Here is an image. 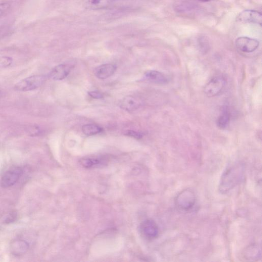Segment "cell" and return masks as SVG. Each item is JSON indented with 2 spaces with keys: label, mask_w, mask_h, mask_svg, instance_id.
Returning a JSON list of instances; mask_svg holds the SVG:
<instances>
[{
  "label": "cell",
  "mask_w": 262,
  "mask_h": 262,
  "mask_svg": "<svg viewBox=\"0 0 262 262\" xmlns=\"http://www.w3.org/2000/svg\"><path fill=\"white\" fill-rule=\"evenodd\" d=\"M245 167L240 163H233L228 166L222 175L219 190L226 194L239 184L244 177Z\"/></svg>",
  "instance_id": "6da1fadb"
},
{
  "label": "cell",
  "mask_w": 262,
  "mask_h": 262,
  "mask_svg": "<svg viewBox=\"0 0 262 262\" xmlns=\"http://www.w3.org/2000/svg\"><path fill=\"white\" fill-rule=\"evenodd\" d=\"M10 8V5L8 3L0 4V17L2 16Z\"/></svg>",
  "instance_id": "44dd1931"
},
{
  "label": "cell",
  "mask_w": 262,
  "mask_h": 262,
  "mask_svg": "<svg viewBox=\"0 0 262 262\" xmlns=\"http://www.w3.org/2000/svg\"><path fill=\"white\" fill-rule=\"evenodd\" d=\"M13 61V59L7 56L0 57V67L6 68L10 66Z\"/></svg>",
  "instance_id": "ac0fdd59"
},
{
  "label": "cell",
  "mask_w": 262,
  "mask_h": 262,
  "mask_svg": "<svg viewBox=\"0 0 262 262\" xmlns=\"http://www.w3.org/2000/svg\"><path fill=\"white\" fill-rule=\"evenodd\" d=\"M236 21L243 23H253L262 26V15L261 12L253 10H245L236 17Z\"/></svg>",
  "instance_id": "ba28073f"
},
{
  "label": "cell",
  "mask_w": 262,
  "mask_h": 262,
  "mask_svg": "<svg viewBox=\"0 0 262 262\" xmlns=\"http://www.w3.org/2000/svg\"><path fill=\"white\" fill-rule=\"evenodd\" d=\"M120 0H88L87 5L92 9H103L114 7Z\"/></svg>",
  "instance_id": "4fadbf2b"
},
{
  "label": "cell",
  "mask_w": 262,
  "mask_h": 262,
  "mask_svg": "<svg viewBox=\"0 0 262 262\" xmlns=\"http://www.w3.org/2000/svg\"><path fill=\"white\" fill-rule=\"evenodd\" d=\"M196 203V196L193 190L187 189L179 193L175 199V204L182 211H189L192 209Z\"/></svg>",
  "instance_id": "7a4b0ae2"
},
{
  "label": "cell",
  "mask_w": 262,
  "mask_h": 262,
  "mask_svg": "<svg viewBox=\"0 0 262 262\" xmlns=\"http://www.w3.org/2000/svg\"><path fill=\"white\" fill-rule=\"evenodd\" d=\"M126 135L138 140L142 139L143 137V134L142 133L134 131H128L126 133Z\"/></svg>",
  "instance_id": "ffe728a7"
},
{
  "label": "cell",
  "mask_w": 262,
  "mask_h": 262,
  "mask_svg": "<svg viewBox=\"0 0 262 262\" xmlns=\"http://www.w3.org/2000/svg\"><path fill=\"white\" fill-rule=\"evenodd\" d=\"M101 161L97 159L86 158L81 160V164L86 168H90L99 165Z\"/></svg>",
  "instance_id": "e0dca14e"
},
{
  "label": "cell",
  "mask_w": 262,
  "mask_h": 262,
  "mask_svg": "<svg viewBox=\"0 0 262 262\" xmlns=\"http://www.w3.org/2000/svg\"><path fill=\"white\" fill-rule=\"evenodd\" d=\"M141 105V101L139 98L132 96H128L122 100L120 107L124 110L131 112L138 109Z\"/></svg>",
  "instance_id": "7c38bea8"
},
{
  "label": "cell",
  "mask_w": 262,
  "mask_h": 262,
  "mask_svg": "<svg viewBox=\"0 0 262 262\" xmlns=\"http://www.w3.org/2000/svg\"><path fill=\"white\" fill-rule=\"evenodd\" d=\"M17 217L18 215L16 212L12 211L4 218L3 222L5 224L11 223L17 220Z\"/></svg>",
  "instance_id": "d6986e66"
},
{
  "label": "cell",
  "mask_w": 262,
  "mask_h": 262,
  "mask_svg": "<svg viewBox=\"0 0 262 262\" xmlns=\"http://www.w3.org/2000/svg\"><path fill=\"white\" fill-rule=\"evenodd\" d=\"M116 70V67L114 65L110 64H103L95 68L94 74L98 79L105 80L112 76Z\"/></svg>",
  "instance_id": "8fae6325"
},
{
  "label": "cell",
  "mask_w": 262,
  "mask_h": 262,
  "mask_svg": "<svg viewBox=\"0 0 262 262\" xmlns=\"http://www.w3.org/2000/svg\"><path fill=\"white\" fill-rule=\"evenodd\" d=\"M259 44L257 40L247 36H240L235 41L236 48L245 53L255 52L259 47Z\"/></svg>",
  "instance_id": "8992f818"
},
{
  "label": "cell",
  "mask_w": 262,
  "mask_h": 262,
  "mask_svg": "<svg viewBox=\"0 0 262 262\" xmlns=\"http://www.w3.org/2000/svg\"><path fill=\"white\" fill-rule=\"evenodd\" d=\"M72 66L67 64H60L52 70L49 77L54 80L61 81L65 79L69 75Z\"/></svg>",
  "instance_id": "9c48e42d"
},
{
  "label": "cell",
  "mask_w": 262,
  "mask_h": 262,
  "mask_svg": "<svg viewBox=\"0 0 262 262\" xmlns=\"http://www.w3.org/2000/svg\"><path fill=\"white\" fill-rule=\"evenodd\" d=\"M226 85L223 77H217L212 79L205 86L204 92L208 97H214L220 93Z\"/></svg>",
  "instance_id": "5b68a950"
},
{
  "label": "cell",
  "mask_w": 262,
  "mask_h": 262,
  "mask_svg": "<svg viewBox=\"0 0 262 262\" xmlns=\"http://www.w3.org/2000/svg\"><path fill=\"white\" fill-rule=\"evenodd\" d=\"M88 94L94 99H101L104 97L103 94L97 91H90Z\"/></svg>",
  "instance_id": "7402d4cb"
},
{
  "label": "cell",
  "mask_w": 262,
  "mask_h": 262,
  "mask_svg": "<svg viewBox=\"0 0 262 262\" xmlns=\"http://www.w3.org/2000/svg\"><path fill=\"white\" fill-rule=\"evenodd\" d=\"M198 1L204 2H207L211 1V0H198Z\"/></svg>",
  "instance_id": "cb8c5ba5"
},
{
  "label": "cell",
  "mask_w": 262,
  "mask_h": 262,
  "mask_svg": "<svg viewBox=\"0 0 262 262\" xmlns=\"http://www.w3.org/2000/svg\"><path fill=\"white\" fill-rule=\"evenodd\" d=\"M1 91H0V95H1Z\"/></svg>",
  "instance_id": "d4e9b609"
},
{
  "label": "cell",
  "mask_w": 262,
  "mask_h": 262,
  "mask_svg": "<svg viewBox=\"0 0 262 262\" xmlns=\"http://www.w3.org/2000/svg\"><path fill=\"white\" fill-rule=\"evenodd\" d=\"M46 81L43 76H33L24 79L15 86V89L19 91L27 92L34 90L39 88Z\"/></svg>",
  "instance_id": "3957f363"
},
{
  "label": "cell",
  "mask_w": 262,
  "mask_h": 262,
  "mask_svg": "<svg viewBox=\"0 0 262 262\" xmlns=\"http://www.w3.org/2000/svg\"><path fill=\"white\" fill-rule=\"evenodd\" d=\"M146 79L151 83L157 84H166L168 79L165 74L156 70H149L145 74Z\"/></svg>",
  "instance_id": "5bb4252c"
},
{
  "label": "cell",
  "mask_w": 262,
  "mask_h": 262,
  "mask_svg": "<svg viewBox=\"0 0 262 262\" xmlns=\"http://www.w3.org/2000/svg\"><path fill=\"white\" fill-rule=\"evenodd\" d=\"M140 231L142 235L148 240H152L157 238L159 228L157 223L152 219H146L140 226Z\"/></svg>",
  "instance_id": "277c9868"
},
{
  "label": "cell",
  "mask_w": 262,
  "mask_h": 262,
  "mask_svg": "<svg viewBox=\"0 0 262 262\" xmlns=\"http://www.w3.org/2000/svg\"><path fill=\"white\" fill-rule=\"evenodd\" d=\"M230 114L228 109L227 107L224 108L217 119L218 127L221 129L227 128L230 124Z\"/></svg>",
  "instance_id": "9a60e30c"
},
{
  "label": "cell",
  "mask_w": 262,
  "mask_h": 262,
  "mask_svg": "<svg viewBox=\"0 0 262 262\" xmlns=\"http://www.w3.org/2000/svg\"><path fill=\"white\" fill-rule=\"evenodd\" d=\"M29 244L23 240H15L10 245V252L15 256H21L26 254L29 251Z\"/></svg>",
  "instance_id": "30bf717a"
},
{
  "label": "cell",
  "mask_w": 262,
  "mask_h": 262,
  "mask_svg": "<svg viewBox=\"0 0 262 262\" xmlns=\"http://www.w3.org/2000/svg\"><path fill=\"white\" fill-rule=\"evenodd\" d=\"M29 131L30 134H32V136H36L40 132V129L36 126L31 127V128L29 129Z\"/></svg>",
  "instance_id": "603a6c76"
},
{
  "label": "cell",
  "mask_w": 262,
  "mask_h": 262,
  "mask_svg": "<svg viewBox=\"0 0 262 262\" xmlns=\"http://www.w3.org/2000/svg\"><path fill=\"white\" fill-rule=\"evenodd\" d=\"M23 171L20 168H12L5 173L1 180L2 188L6 189L13 186L20 178Z\"/></svg>",
  "instance_id": "52a82bcc"
},
{
  "label": "cell",
  "mask_w": 262,
  "mask_h": 262,
  "mask_svg": "<svg viewBox=\"0 0 262 262\" xmlns=\"http://www.w3.org/2000/svg\"><path fill=\"white\" fill-rule=\"evenodd\" d=\"M103 129L94 124H87L82 127L83 132L86 135H94L102 131Z\"/></svg>",
  "instance_id": "2e32d148"
}]
</instances>
